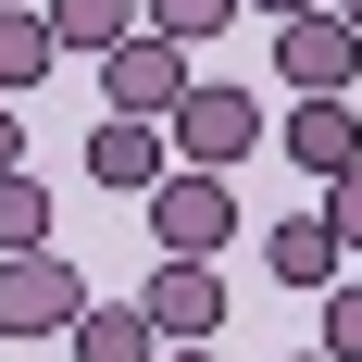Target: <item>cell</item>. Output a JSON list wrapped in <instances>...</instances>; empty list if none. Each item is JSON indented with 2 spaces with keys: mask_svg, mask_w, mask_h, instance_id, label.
I'll return each instance as SVG.
<instances>
[{
  "mask_svg": "<svg viewBox=\"0 0 362 362\" xmlns=\"http://www.w3.org/2000/svg\"><path fill=\"white\" fill-rule=\"evenodd\" d=\"M150 238L175 262H213L225 238H238V175H213V163H175V175L150 187Z\"/></svg>",
  "mask_w": 362,
  "mask_h": 362,
  "instance_id": "1",
  "label": "cell"
},
{
  "mask_svg": "<svg viewBox=\"0 0 362 362\" xmlns=\"http://www.w3.org/2000/svg\"><path fill=\"white\" fill-rule=\"evenodd\" d=\"M75 313H88V275H75L63 250H0V337H75Z\"/></svg>",
  "mask_w": 362,
  "mask_h": 362,
  "instance_id": "2",
  "label": "cell"
},
{
  "mask_svg": "<svg viewBox=\"0 0 362 362\" xmlns=\"http://www.w3.org/2000/svg\"><path fill=\"white\" fill-rule=\"evenodd\" d=\"M187 88H200V75H187V37H163V25H125V37L100 50V100H112V112H150V125H163Z\"/></svg>",
  "mask_w": 362,
  "mask_h": 362,
  "instance_id": "3",
  "label": "cell"
},
{
  "mask_svg": "<svg viewBox=\"0 0 362 362\" xmlns=\"http://www.w3.org/2000/svg\"><path fill=\"white\" fill-rule=\"evenodd\" d=\"M163 125H175V163H213V175H238V163L262 150V100L250 88H213V75H200Z\"/></svg>",
  "mask_w": 362,
  "mask_h": 362,
  "instance_id": "4",
  "label": "cell"
},
{
  "mask_svg": "<svg viewBox=\"0 0 362 362\" xmlns=\"http://www.w3.org/2000/svg\"><path fill=\"white\" fill-rule=\"evenodd\" d=\"M275 63H288L300 100H350V88H362V25L337 13V0H325V13H288V25H275Z\"/></svg>",
  "mask_w": 362,
  "mask_h": 362,
  "instance_id": "5",
  "label": "cell"
},
{
  "mask_svg": "<svg viewBox=\"0 0 362 362\" xmlns=\"http://www.w3.org/2000/svg\"><path fill=\"white\" fill-rule=\"evenodd\" d=\"M88 175H100L112 200H150V187L175 175V125H150V112H112V125H88Z\"/></svg>",
  "mask_w": 362,
  "mask_h": 362,
  "instance_id": "6",
  "label": "cell"
},
{
  "mask_svg": "<svg viewBox=\"0 0 362 362\" xmlns=\"http://www.w3.org/2000/svg\"><path fill=\"white\" fill-rule=\"evenodd\" d=\"M138 300H150V325H163V350L225 325V275H213V262H175V250H163V275H150Z\"/></svg>",
  "mask_w": 362,
  "mask_h": 362,
  "instance_id": "7",
  "label": "cell"
},
{
  "mask_svg": "<svg viewBox=\"0 0 362 362\" xmlns=\"http://www.w3.org/2000/svg\"><path fill=\"white\" fill-rule=\"evenodd\" d=\"M275 138H288V163H300V175L325 187V175H350V163H362V100H300Z\"/></svg>",
  "mask_w": 362,
  "mask_h": 362,
  "instance_id": "8",
  "label": "cell"
},
{
  "mask_svg": "<svg viewBox=\"0 0 362 362\" xmlns=\"http://www.w3.org/2000/svg\"><path fill=\"white\" fill-rule=\"evenodd\" d=\"M75 362H163L150 300H88V313H75Z\"/></svg>",
  "mask_w": 362,
  "mask_h": 362,
  "instance_id": "9",
  "label": "cell"
},
{
  "mask_svg": "<svg viewBox=\"0 0 362 362\" xmlns=\"http://www.w3.org/2000/svg\"><path fill=\"white\" fill-rule=\"evenodd\" d=\"M262 275H275V288H337V225L325 213H288L275 238H262Z\"/></svg>",
  "mask_w": 362,
  "mask_h": 362,
  "instance_id": "10",
  "label": "cell"
},
{
  "mask_svg": "<svg viewBox=\"0 0 362 362\" xmlns=\"http://www.w3.org/2000/svg\"><path fill=\"white\" fill-rule=\"evenodd\" d=\"M63 63V37H50V0H0V100L37 88V75Z\"/></svg>",
  "mask_w": 362,
  "mask_h": 362,
  "instance_id": "11",
  "label": "cell"
},
{
  "mask_svg": "<svg viewBox=\"0 0 362 362\" xmlns=\"http://www.w3.org/2000/svg\"><path fill=\"white\" fill-rule=\"evenodd\" d=\"M125 25H150L138 0H50V37H63V50H88V63H100Z\"/></svg>",
  "mask_w": 362,
  "mask_h": 362,
  "instance_id": "12",
  "label": "cell"
},
{
  "mask_svg": "<svg viewBox=\"0 0 362 362\" xmlns=\"http://www.w3.org/2000/svg\"><path fill=\"white\" fill-rule=\"evenodd\" d=\"M0 250H50V187H37L25 163L0 175Z\"/></svg>",
  "mask_w": 362,
  "mask_h": 362,
  "instance_id": "13",
  "label": "cell"
},
{
  "mask_svg": "<svg viewBox=\"0 0 362 362\" xmlns=\"http://www.w3.org/2000/svg\"><path fill=\"white\" fill-rule=\"evenodd\" d=\"M138 13H150V25H163V37H187V50H200V37H225V25H238V0H138Z\"/></svg>",
  "mask_w": 362,
  "mask_h": 362,
  "instance_id": "14",
  "label": "cell"
},
{
  "mask_svg": "<svg viewBox=\"0 0 362 362\" xmlns=\"http://www.w3.org/2000/svg\"><path fill=\"white\" fill-rule=\"evenodd\" d=\"M325 225H337V250H362V163L325 175Z\"/></svg>",
  "mask_w": 362,
  "mask_h": 362,
  "instance_id": "15",
  "label": "cell"
},
{
  "mask_svg": "<svg viewBox=\"0 0 362 362\" xmlns=\"http://www.w3.org/2000/svg\"><path fill=\"white\" fill-rule=\"evenodd\" d=\"M325 350L362 362V288H325Z\"/></svg>",
  "mask_w": 362,
  "mask_h": 362,
  "instance_id": "16",
  "label": "cell"
},
{
  "mask_svg": "<svg viewBox=\"0 0 362 362\" xmlns=\"http://www.w3.org/2000/svg\"><path fill=\"white\" fill-rule=\"evenodd\" d=\"M13 163H25V112L0 100V175H13Z\"/></svg>",
  "mask_w": 362,
  "mask_h": 362,
  "instance_id": "17",
  "label": "cell"
},
{
  "mask_svg": "<svg viewBox=\"0 0 362 362\" xmlns=\"http://www.w3.org/2000/svg\"><path fill=\"white\" fill-rule=\"evenodd\" d=\"M238 13H262V25H288V13H325V0H238Z\"/></svg>",
  "mask_w": 362,
  "mask_h": 362,
  "instance_id": "18",
  "label": "cell"
},
{
  "mask_svg": "<svg viewBox=\"0 0 362 362\" xmlns=\"http://www.w3.org/2000/svg\"><path fill=\"white\" fill-rule=\"evenodd\" d=\"M163 362H225V350H213V337H175V350H163Z\"/></svg>",
  "mask_w": 362,
  "mask_h": 362,
  "instance_id": "19",
  "label": "cell"
},
{
  "mask_svg": "<svg viewBox=\"0 0 362 362\" xmlns=\"http://www.w3.org/2000/svg\"><path fill=\"white\" fill-rule=\"evenodd\" d=\"M288 362H337V350H288Z\"/></svg>",
  "mask_w": 362,
  "mask_h": 362,
  "instance_id": "20",
  "label": "cell"
},
{
  "mask_svg": "<svg viewBox=\"0 0 362 362\" xmlns=\"http://www.w3.org/2000/svg\"><path fill=\"white\" fill-rule=\"evenodd\" d=\"M337 13H350V25H362V0H337Z\"/></svg>",
  "mask_w": 362,
  "mask_h": 362,
  "instance_id": "21",
  "label": "cell"
}]
</instances>
